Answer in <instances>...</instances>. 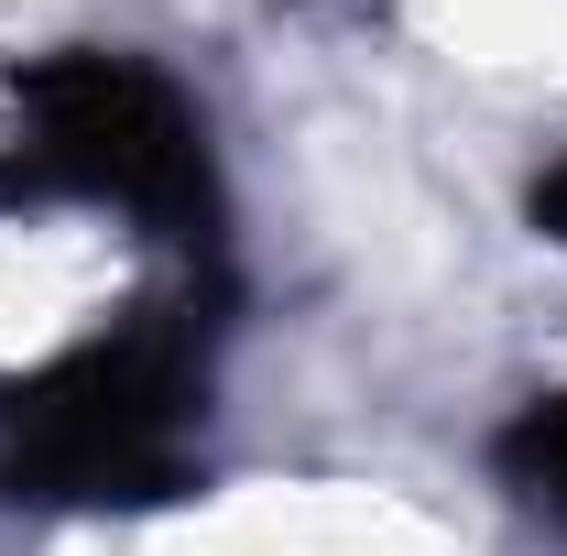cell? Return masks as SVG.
Segmentation results:
<instances>
[{"label": "cell", "instance_id": "7a4b0ae2", "mask_svg": "<svg viewBox=\"0 0 567 556\" xmlns=\"http://www.w3.org/2000/svg\"><path fill=\"white\" fill-rule=\"evenodd\" d=\"M22 99V153H11V186H66V197H110V208L153 218L197 274H229V240H218V164H208V121L110 44H66V55H33L11 66Z\"/></svg>", "mask_w": 567, "mask_h": 556}, {"label": "cell", "instance_id": "3957f363", "mask_svg": "<svg viewBox=\"0 0 567 556\" xmlns=\"http://www.w3.org/2000/svg\"><path fill=\"white\" fill-rule=\"evenodd\" d=\"M492 470L524 491V502H546V513L567 524V393H535L524 415L502 425V436H492Z\"/></svg>", "mask_w": 567, "mask_h": 556}, {"label": "cell", "instance_id": "6da1fadb", "mask_svg": "<svg viewBox=\"0 0 567 556\" xmlns=\"http://www.w3.org/2000/svg\"><path fill=\"white\" fill-rule=\"evenodd\" d=\"M229 284H186L132 328L66 349L0 393V491L11 502H175L197 491L186 425L208 415V339Z\"/></svg>", "mask_w": 567, "mask_h": 556}, {"label": "cell", "instance_id": "277c9868", "mask_svg": "<svg viewBox=\"0 0 567 556\" xmlns=\"http://www.w3.org/2000/svg\"><path fill=\"white\" fill-rule=\"evenodd\" d=\"M524 218H535L546 240H567V164H546V175L524 186Z\"/></svg>", "mask_w": 567, "mask_h": 556}]
</instances>
